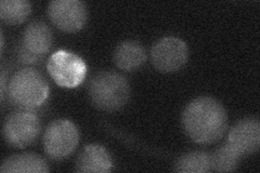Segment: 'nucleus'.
I'll use <instances>...</instances> for the list:
<instances>
[{"mask_svg":"<svg viewBox=\"0 0 260 173\" xmlns=\"http://www.w3.org/2000/svg\"><path fill=\"white\" fill-rule=\"evenodd\" d=\"M79 131L69 119H56L45 130L43 144L46 154L53 160H63L76 150Z\"/></svg>","mask_w":260,"mask_h":173,"instance_id":"nucleus-4","label":"nucleus"},{"mask_svg":"<svg viewBox=\"0 0 260 173\" xmlns=\"http://www.w3.org/2000/svg\"><path fill=\"white\" fill-rule=\"evenodd\" d=\"M228 144L241 156L251 155L260 147V121L256 117L241 119L230 129Z\"/></svg>","mask_w":260,"mask_h":173,"instance_id":"nucleus-9","label":"nucleus"},{"mask_svg":"<svg viewBox=\"0 0 260 173\" xmlns=\"http://www.w3.org/2000/svg\"><path fill=\"white\" fill-rule=\"evenodd\" d=\"M31 12V5L27 0H2L0 2V18L9 24H18L26 21Z\"/></svg>","mask_w":260,"mask_h":173,"instance_id":"nucleus-15","label":"nucleus"},{"mask_svg":"<svg viewBox=\"0 0 260 173\" xmlns=\"http://www.w3.org/2000/svg\"><path fill=\"white\" fill-rule=\"evenodd\" d=\"M3 173H47L49 167L46 159L34 153H24L10 156L0 167Z\"/></svg>","mask_w":260,"mask_h":173,"instance_id":"nucleus-13","label":"nucleus"},{"mask_svg":"<svg viewBox=\"0 0 260 173\" xmlns=\"http://www.w3.org/2000/svg\"><path fill=\"white\" fill-rule=\"evenodd\" d=\"M113 162L109 152L99 144H90L84 147L75 162V171L77 172H109Z\"/></svg>","mask_w":260,"mask_h":173,"instance_id":"nucleus-11","label":"nucleus"},{"mask_svg":"<svg viewBox=\"0 0 260 173\" xmlns=\"http://www.w3.org/2000/svg\"><path fill=\"white\" fill-rule=\"evenodd\" d=\"M189 50L184 41L178 37L160 38L151 49L153 66L160 73H175L188 61Z\"/></svg>","mask_w":260,"mask_h":173,"instance_id":"nucleus-7","label":"nucleus"},{"mask_svg":"<svg viewBox=\"0 0 260 173\" xmlns=\"http://www.w3.org/2000/svg\"><path fill=\"white\" fill-rule=\"evenodd\" d=\"M16 55H18V60L22 64H37L43 60V57H39V56L31 54L30 52L25 50V49H24L21 45L19 46Z\"/></svg>","mask_w":260,"mask_h":173,"instance_id":"nucleus-17","label":"nucleus"},{"mask_svg":"<svg viewBox=\"0 0 260 173\" xmlns=\"http://www.w3.org/2000/svg\"><path fill=\"white\" fill-rule=\"evenodd\" d=\"M47 13L56 27L67 32L80 30L88 20L87 7L79 0H52Z\"/></svg>","mask_w":260,"mask_h":173,"instance_id":"nucleus-8","label":"nucleus"},{"mask_svg":"<svg viewBox=\"0 0 260 173\" xmlns=\"http://www.w3.org/2000/svg\"><path fill=\"white\" fill-rule=\"evenodd\" d=\"M40 120L34 112L20 110L6 118L3 126V134L8 144L23 148L36 141L40 133Z\"/></svg>","mask_w":260,"mask_h":173,"instance_id":"nucleus-6","label":"nucleus"},{"mask_svg":"<svg viewBox=\"0 0 260 173\" xmlns=\"http://www.w3.org/2000/svg\"><path fill=\"white\" fill-rule=\"evenodd\" d=\"M11 103L20 110L32 111L42 106L49 95V85L38 71L26 67L16 72L8 85Z\"/></svg>","mask_w":260,"mask_h":173,"instance_id":"nucleus-3","label":"nucleus"},{"mask_svg":"<svg viewBox=\"0 0 260 173\" xmlns=\"http://www.w3.org/2000/svg\"><path fill=\"white\" fill-rule=\"evenodd\" d=\"M47 70L56 85L72 89L78 87L84 81L87 65L77 54L67 50H59L48 59Z\"/></svg>","mask_w":260,"mask_h":173,"instance_id":"nucleus-5","label":"nucleus"},{"mask_svg":"<svg viewBox=\"0 0 260 173\" xmlns=\"http://www.w3.org/2000/svg\"><path fill=\"white\" fill-rule=\"evenodd\" d=\"M21 46L31 54L44 57L53 46L52 30L44 21H32L23 31Z\"/></svg>","mask_w":260,"mask_h":173,"instance_id":"nucleus-10","label":"nucleus"},{"mask_svg":"<svg viewBox=\"0 0 260 173\" xmlns=\"http://www.w3.org/2000/svg\"><path fill=\"white\" fill-rule=\"evenodd\" d=\"M148 59L144 47L136 40H125L117 45L113 53L116 66L125 72H134L142 67Z\"/></svg>","mask_w":260,"mask_h":173,"instance_id":"nucleus-12","label":"nucleus"},{"mask_svg":"<svg viewBox=\"0 0 260 173\" xmlns=\"http://www.w3.org/2000/svg\"><path fill=\"white\" fill-rule=\"evenodd\" d=\"M0 37H2V53H4V49H5V36H4L3 30H2V32H0Z\"/></svg>","mask_w":260,"mask_h":173,"instance_id":"nucleus-19","label":"nucleus"},{"mask_svg":"<svg viewBox=\"0 0 260 173\" xmlns=\"http://www.w3.org/2000/svg\"><path fill=\"white\" fill-rule=\"evenodd\" d=\"M211 156V170L217 172H232L238 169L241 155L225 143Z\"/></svg>","mask_w":260,"mask_h":173,"instance_id":"nucleus-16","label":"nucleus"},{"mask_svg":"<svg viewBox=\"0 0 260 173\" xmlns=\"http://www.w3.org/2000/svg\"><path fill=\"white\" fill-rule=\"evenodd\" d=\"M174 171L181 173H205L213 171L211 156L203 151L186 153L176 160Z\"/></svg>","mask_w":260,"mask_h":173,"instance_id":"nucleus-14","label":"nucleus"},{"mask_svg":"<svg viewBox=\"0 0 260 173\" xmlns=\"http://www.w3.org/2000/svg\"><path fill=\"white\" fill-rule=\"evenodd\" d=\"M184 132L198 144H211L220 140L228 129V113L223 105L210 96L194 98L182 113Z\"/></svg>","mask_w":260,"mask_h":173,"instance_id":"nucleus-1","label":"nucleus"},{"mask_svg":"<svg viewBox=\"0 0 260 173\" xmlns=\"http://www.w3.org/2000/svg\"><path fill=\"white\" fill-rule=\"evenodd\" d=\"M88 95L96 109L104 112H115L128 103L130 86L121 74L113 71H100L89 80Z\"/></svg>","mask_w":260,"mask_h":173,"instance_id":"nucleus-2","label":"nucleus"},{"mask_svg":"<svg viewBox=\"0 0 260 173\" xmlns=\"http://www.w3.org/2000/svg\"><path fill=\"white\" fill-rule=\"evenodd\" d=\"M0 80H2V85H0V97H2V102H4L5 96H6V90L8 88V86H7V74H6L5 68H2V75H0Z\"/></svg>","mask_w":260,"mask_h":173,"instance_id":"nucleus-18","label":"nucleus"}]
</instances>
